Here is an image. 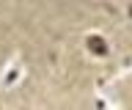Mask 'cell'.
<instances>
[{"label": "cell", "instance_id": "1", "mask_svg": "<svg viewBox=\"0 0 132 110\" xmlns=\"http://www.w3.org/2000/svg\"><path fill=\"white\" fill-rule=\"evenodd\" d=\"M102 44H105V41H102V39H99V36H91V39H88V47H91V50H94V52H96V55H105V47H102Z\"/></svg>", "mask_w": 132, "mask_h": 110}]
</instances>
